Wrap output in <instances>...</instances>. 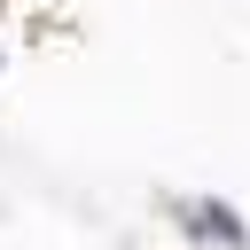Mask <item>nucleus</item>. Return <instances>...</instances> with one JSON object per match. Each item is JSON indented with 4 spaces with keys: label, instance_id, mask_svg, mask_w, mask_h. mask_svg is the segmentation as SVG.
Returning a JSON list of instances; mask_svg holds the SVG:
<instances>
[{
    "label": "nucleus",
    "instance_id": "nucleus-1",
    "mask_svg": "<svg viewBox=\"0 0 250 250\" xmlns=\"http://www.w3.org/2000/svg\"><path fill=\"white\" fill-rule=\"evenodd\" d=\"M188 227H195V234H219V242H242V227H234L227 211H211V203H195V211H188Z\"/></svg>",
    "mask_w": 250,
    "mask_h": 250
}]
</instances>
